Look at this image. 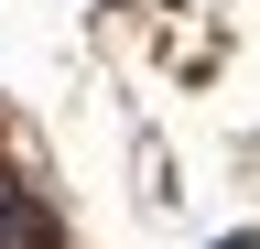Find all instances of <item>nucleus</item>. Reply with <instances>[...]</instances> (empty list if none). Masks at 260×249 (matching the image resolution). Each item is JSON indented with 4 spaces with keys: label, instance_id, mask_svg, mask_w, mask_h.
<instances>
[{
    "label": "nucleus",
    "instance_id": "1",
    "mask_svg": "<svg viewBox=\"0 0 260 249\" xmlns=\"http://www.w3.org/2000/svg\"><path fill=\"white\" fill-rule=\"evenodd\" d=\"M0 249H54V217L22 195V184H0Z\"/></svg>",
    "mask_w": 260,
    "mask_h": 249
}]
</instances>
